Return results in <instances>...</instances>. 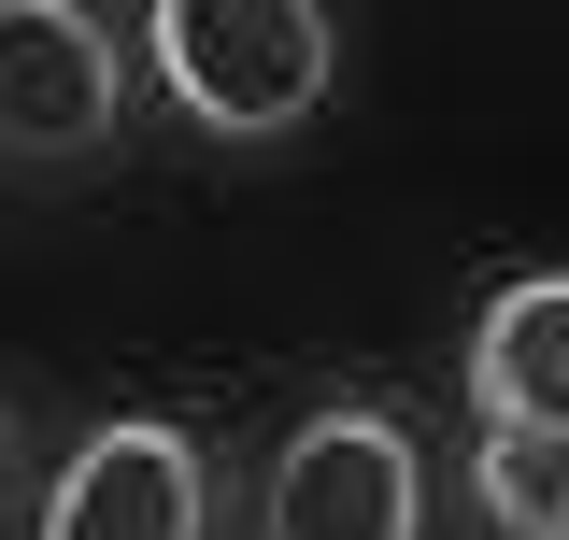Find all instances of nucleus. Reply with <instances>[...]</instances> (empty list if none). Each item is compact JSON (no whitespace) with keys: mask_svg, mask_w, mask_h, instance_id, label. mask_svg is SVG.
Returning <instances> with one entry per match:
<instances>
[{"mask_svg":"<svg viewBox=\"0 0 569 540\" xmlns=\"http://www.w3.org/2000/svg\"><path fill=\"white\" fill-rule=\"evenodd\" d=\"M142 58L171 71V100L200 114L213 142H271L328 100L342 71V29L313 0H157L142 14Z\"/></svg>","mask_w":569,"mask_h":540,"instance_id":"nucleus-1","label":"nucleus"},{"mask_svg":"<svg viewBox=\"0 0 569 540\" xmlns=\"http://www.w3.org/2000/svg\"><path fill=\"white\" fill-rule=\"evenodd\" d=\"M271 540H427V456L399 412L328 399L271 456Z\"/></svg>","mask_w":569,"mask_h":540,"instance_id":"nucleus-2","label":"nucleus"},{"mask_svg":"<svg viewBox=\"0 0 569 540\" xmlns=\"http://www.w3.org/2000/svg\"><path fill=\"white\" fill-rule=\"evenodd\" d=\"M29 540H213V470H200V441L157 427V412L86 427L58 470H43Z\"/></svg>","mask_w":569,"mask_h":540,"instance_id":"nucleus-3","label":"nucleus"},{"mask_svg":"<svg viewBox=\"0 0 569 540\" xmlns=\"http://www.w3.org/2000/svg\"><path fill=\"white\" fill-rule=\"evenodd\" d=\"M114 100H129V58H114V29L86 0H14L0 14V142L29 171L100 157L114 142Z\"/></svg>","mask_w":569,"mask_h":540,"instance_id":"nucleus-4","label":"nucleus"},{"mask_svg":"<svg viewBox=\"0 0 569 540\" xmlns=\"http://www.w3.org/2000/svg\"><path fill=\"white\" fill-rule=\"evenodd\" d=\"M470 412L485 427H569V270H512L470 313Z\"/></svg>","mask_w":569,"mask_h":540,"instance_id":"nucleus-5","label":"nucleus"},{"mask_svg":"<svg viewBox=\"0 0 569 540\" xmlns=\"http://www.w3.org/2000/svg\"><path fill=\"white\" fill-rule=\"evenodd\" d=\"M470 483L512 540H556L569 527V427H485L470 441Z\"/></svg>","mask_w":569,"mask_h":540,"instance_id":"nucleus-6","label":"nucleus"},{"mask_svg":"<svg viewBox=\"0 0 569 540\" xmlns=\"http://www.w3.org/2000/svg\"><path fill=\"white\" fill-rule=\"evenodd\" d=\"M556 540H569V527H556Z\"/></svg>","mask_w":569,"mask_h":540,"instance_id":"nucleus-7","label":"nucleus"}]
</instances>
